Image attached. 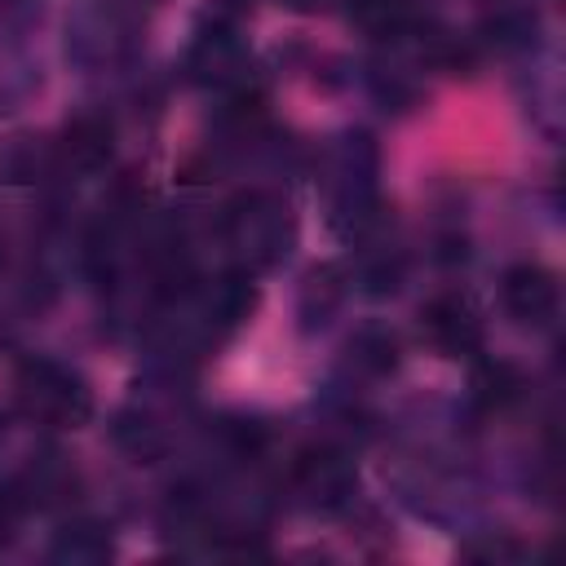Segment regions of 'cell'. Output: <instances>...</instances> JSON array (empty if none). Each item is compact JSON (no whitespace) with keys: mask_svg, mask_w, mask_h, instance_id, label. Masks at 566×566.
I'll return each instance as SVG.
<instances>
[{"mask_svg":"<svg viewBox=\"0 0 566 566\" xmlns=\"http://www.w3.org/2000/svg\"><path fill=\"white\" fill-rule=\"evenodd\" d=\"M504 301H509V310H513L517 318H544V314H553V305H557V283H553V274L539 270V265H517V270H509V279H504Z\"/></svg>","mask_w":566,"mask_h":566,"instance_id":"cell-1","label":"cell"}]
</instances>
